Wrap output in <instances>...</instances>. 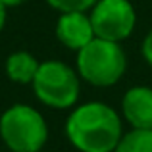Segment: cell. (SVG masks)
Returning a JSON list of instances; mask_svg holds the SVG:
<instances>
[{"label":"cell","mask_w":152,"mask_h":152,"mask_svg":"<svg viewBox=\"0 0 152 152\" xmlns=\"http://www.w3.org/2000/svg\"><path fill=\"white\" fill-rule=\"evenodd\" d=\"M39 62L31 52L27 50H15L6 58V75L12 83L18 85H31L39 71Z\"/></svg>","instance_id":"obj_8"},{"label":"cell","mask_w":152,"mask_h":152,"mask_svg":"<svg viewBox=\"0 0 152 152\" xmlns=\"http://www.w3.org/2000/svg\"><path fill=\"white\" fill-rule=\"evenodd\" d=\"M6 19H8V8L4 6V2L0 0V33H2L4 27H6Z\"/></svg>","instance_id":"obj_12"},{"label":"cell","mask_w":152,"mask_h":152,"mask_svg":"<svg viewBox=\"0 0 152 152\" xmlns=\"http://www.w3.org/2000/svg\"><path fill=\"white\" fill-rule=\"evenodd\" d=\"M121 118L131 129H152V87L135 85L121 98Z\"/></svg>","instance_id":"obj_7"},{"label":"cell","mask_w":152,"mask_h":152,"mask_svg":"<svg viewBox=\"0 0 152 152\" xmlns=\"http://www.w3.org/2000/svg\"><path fill=\"white\" fill-rule=\"evenodd\" d=\"M31 85L37 100L52 110H71L81 96V77L77 69L60 60L41 62Z\"/></svg>","instance_id":"obj_4"},{"label":"cell","mask_w":152,"mask_h":152,"mask_svg":"<svg viewBox=\"0 0 152 152\" xmlns=\"http://www.w3.org/2000/svg\"><path fill=\"white\" fill-rule=\"evenodd\" d=\"M50 8L62 12H89L98 0H45Z\"/></svg>","instance_id":"obj_10"},{"label":"cell","mask_w":152,"mask_h":152,"mask_svg":"<svg viewBox=\"0 0 152 152\" xmlns=\"http://www.w3.org/2000/svg\"><path fill=\"white\" fill-rule=\"evenodd\" d=\"M4 6L6 8H15V6H21V4H25L27 0H2Z\"/></svg>","instance_id":"obj_13"},{"label":"cell","mask_w":152,"mask_h":152,"mask_svg":"<svg viewBox=\"0 0 152 152\" xmlns=\"http://www.w3.org/2000/svg\"><path fill=\"white\" fill-rule=\"evenodd\" d=\"M75 69L79 77L93 87H112L125 75L127 54L121 42L94 37L77 52Z\"/></svg>","instance_id":"obj_2"},{"label":"cell","mask_w":152,"mask_h":152,"mask_svg":"<svg viewBox=\"0 0 152 152\" xmlns=\"http://www.w3.org/2000/svg\"><path fill=\"white\" fill-rule=\"evenodd\" d=\"M94 37L114 42L129 39L137 25V12L129 0H98L89 10Z\"/></svg>","instance_id":"obj_5"},{"label":"cell","mask_w":152,"mask_h":152,"mask_svg":"<svg viewBox=\"0 0 152 152\" xmlns=\"http://www.w3.org/2000/svg\"><path fill=\"white\" fill-rule=\"evenodd\" d=\"M41 152H42V150H41Z\"/></svg>","instance_id":"obj_14"},{"label":"cell","mask_w":152,"mask_h":152,"mask_svg":"<svg viewBox=\"0 0 152 152\" xmlns=\"http://www.w3.org/2000/svg\"><path fill=\"white\" fill-rule=\"evenodd\" d=\"M54 31L60 45L73 52H79L94 39V29L89 12H62Z\"/></svg>","instance_id":"obj_6"},{"label":"cell","mask_w":152,"mask_h":152,"mask_svg":"<svg viewBox=\"0 0 152 152\" xmlns=\"http://www.w3.org/2000/svg\"><path fill=\"white\" fill-rule=\"evenodd\" d=\"M141 52H142V58H145V62L152 67V29L148 31V33H146L145 41H142Z\"/></svg>","instance_id":"obj_11"},{"label":"cell","mask_w":152,"mask_h":152,"mask_svg":"<svg viewBox=\"0 0 152 152\" xmlns=\"http://www.w3.org/2000/svg\"><path fill=\"white\" fill-rule=\"evenodd\" d=\"M114 152H152V129H131L123 133Z\"/></svg>","instance_id":"obj_9"},{"label":"cell","mask_w":152,"mask_h":152,"mask_svg":"<svg viewBox=\"0 0 152 152\" xmlns=\"http://www.w3.org/2000/svg\"><path fill=\"white\" fill-rule=\"evenodd\" d=\"M123 135V118L106 102L73 106L66 119V137L77 152H114Z\"/></svg>","instance_id":"obj_1"},{"label":"cell","mask_w":152,"mask_h":152,"mask_svg":"<svg viewBox=\"0 0 152 152\" xmlns=\"http://www.w3.org/2000/svg\"><path fill=\"white\" fill-rule=\"evenodd\" d=\"M0 139L12 152H41L48 142V125L37 108L18 102L0 115Z\"/></svg>","instance_id":"obj_3"}]
</instances>
